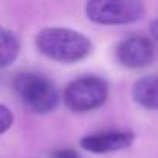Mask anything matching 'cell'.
Masks as SVG:
<instances>
[{
	"label": "cell",
	"mask_w": 158,
	"mask_h": 158,
	"mask_svg": "<svg viewBox=\"0 0 158 158\" xmlns=\"http://www.w3.org/2000/svg\"><path fill=\"white\" fill-rule=\"evenodd\" d=\"M36 47L48 59L62 64H76L82 60L93 48L92 40L85 34L65 27L44 28L36 36Z\"/></svg>",
	"instance_id": "cell-1"
},
{
	"label": "cell",
	"mask_w": 158,
	"mask_h": 158,
	"mask_svg": "<svg viewBox=\"0 0 158 158\" xmlns=\"http://www.w3.org/2000/svg\"><path fill=\"white\" fill-rule=\"evenodd\" d=\"M13 89L19 99L34 113H50L60 101L56 85L40 73L25 71L17 74Z\"/></svg>",
	"instance_id": "cell-2"
},
{
	"label": "cell",
	"mask_w": 158,
	"mask_h": 158,
	"mask_svg": "<svg viewBox=\"0 0 158 158\" xmlns=\"http://www.w3.org/2000/svg\"><path fill=\"white\" fill-rule=\"evenodd\" d=\"M85 16L102 27L129 25L144 16L143 0H87Z\"/></svg>",
	"instance_id": "cell-3"
},
{
	"label": "cell",
	"mask_w": 158,
	"mask_h": 158,
	"mask_svg": "<svg viewBox=\"0 0 158 158\" xmlns=\"http://www.w3.org/2000/svg\"><path fill=\"white\" fill-rule=\"evenodd\" d=\"M109 96V85L99 76H82L71 81L62 95V101L71 112L85 113L99 109Z\"/></svg>",
	"instance_id": "cell-4"
},
{
	"label": "cell",
	"mask_w": 158,
	"mask_h": 158,
	"mask_svg": "<svg viewBox=\"0 0 158 158\" xmlns=\"http://www.w3.org/2000/svg\"><path fill=\"white\" fill-rule=\"evenodd\" d=\"M116 60L126 68H144L155 57L153 44L143 36H130L123 39L115 48Z\"/></svg>",
	"instance_id": "cell-5"
},
{
	"label": "cell",
	"mask_w": 158,
	"mask_h": 158,
	"mask_svg": "<svg viewBox=\"0 0 158 158\" xmlns=\"http://www.w3.org/2000/svg\"><path fill=\"white\" fill-rule=\"evenodd\" d=\"M135 141V133L127 130H113L87 135L81 139V147L92 153H110L130 147Z\"/></svg>",
	"instance_id": "cell-6"
},
{
	"label": "cell",
	"mask_w": 158,
	"mask_h": 158,
	"mask_svg": "<svg viewBox=\"0 0 158 158\" xmlns=\"http://www.w3.org/2000/svg\"><path fill=\"white\" fill-rule=\"evenodd\" d=\"M132 96L143 109L158 110V76L147 74L136 79L132 87Z\"/></svg>",
	"instance_id": "cell-7"
},
{
	"label": "cell",
	"mask_w": 158,
	"mask_h": 158,
	"mask_svg": "<svg viewBox=\"0 0 158 158\" xmlns=\"http://www.w3.org/2000/svg\"><path fill=\"white\" fill-rule=\"evenodd\" d=\"M19 51H20V44L17 36L13 31L2 28V31H0V67L2 68L10 67L17 59Z\"/></svg>",
	"instance_id": "cell-8"
},
{
	"label": "cell",
	"mask_w": 158,
	"mask_h": 158,
	"mask_svg": "<svg viewBox=\"0 0 158 158\" xmlns=\"http://www.w3.org/2000/svg\"><path fill=\"white\" fill-rule=\"evenodd\" d=\"M13 113H11V110L5 106V104H2L0 106V133H5L11 126H13Z\"/></svg>",
	"instance_id": "cell-9"
},
{
	"label": "cell",
	"mask_w": 158,
	"mask_h": 158,
	"mask_svg": "<svg viewBox=\"0 0 158 158\" xmlns=\"http://www.w3.org/2000/svg\"><path fill=\"white\" fill-rule=\"evenodd\" d=\"M150 34L155 40H158V19H155L150 25Z\"/></svg>",
	"instance_id": "cell-10"
},
{
	"label": "cell",
	"mask_w": 158,
	"mask_h": 158,
	"mask_svg": "<svg viewBox=\"0 0 158 158\" xmlns=\"http://www.w3.org/2000/svg\"><path fill=\"white\" fill-rule=\"evenodd\" d=\"M57 158H77V156H76V153H73V152H67V153H60Z\"/></svg>",
	"instance_id": "cell-11"
}]
</instances>
